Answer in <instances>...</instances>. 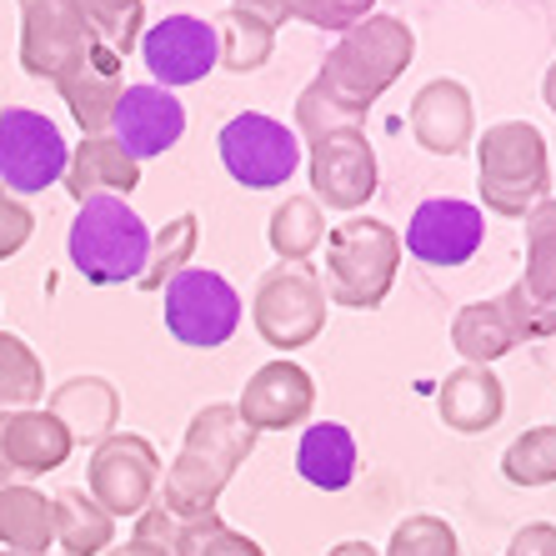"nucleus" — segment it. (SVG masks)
Returning a JSON list of instances; mask_svg holds the SVG:
<instances>
[{
  "label": "nucleus",
  "mask_w": 556,
  "mask_h": 556,
  "mask_svg": "<svg viewBox=\"0 0 556 556\" xmlns=\"http://www.w3.org/2000/svg\"><path fill=\"white\" fill-rule=\"evenodd\" d=\"M0 556H11V552H0Z\"/></svg>",
  "instance_id": "a18cd8bd"
},
{
  "label": "nucleus",
  "mask_w": 556,
  "mask_h": 556,
  "mask_svg": "<svg viewBox=\"0 0 556 556\" xmlns=\"http://www.w3.org/2000/svg\"><path fill=\"white\" fill-rule=\"evenodd\" d=\"M116 546V517L86 486L55 492V542L51 556H101Z\"/></svg>",
  "instance_id": "b1692460"
},
{
  "label": "nucleus",
  "mask_w": 556,
  "mask_h": 556,
  "mask_svg": "<svg viewBox=\"0 0 556 556\" xmlns=\"http://www.w3.org/2000/svg\"><path fill=\"white\" fill-rule=\"evenodd\" d=\"M542 96H546V105L556 111V61L546 65V80H542Z\"/></svg>",
  "instance_id": "c03bdc74"
},
{
  "label": "nucleus",
  "mask_w": 556,
  "mask_h": 556,
  "mask_svg": "<svg viewBox=\"0 0 556 556\" xmlns=\"http://www.w3.org/2000/svg\"><path fill=\"white\" fill-rule=\"evenodd\" d=\"M402 236L376 216H351L326 231V301L346 311H376L396 286Z\"/></svg>",
  "instance_id": "20e7f679"
},
{
  "label": "nucleus",
  "mask_w": 556,
  "mask_h": 556,
  "mask_svg": "<svg viewBox=\"0 0 556 556\" xmlns=\"http://www.w3.org/2000/svg\"><path fill=\"white\" fill-rule=\"evenodd\" d=\"M371 11H376V0H301L296 21H306V26H316V30H337L341 36V30H351Z\"/></svg>",
  "instance_id": "e433bc0d"
},
{
  "label": "nucleus",
  "mask_w": 556,
  "mask_h": 556,
  "mask_svg": "<svg viewBox=\"0 0 556 556\" xmlns=\"http://www.w3.org/2000/svg\"><path fill=\"white\" fill-rule=\"evenodd\" d=\"M155 486H161V456L146 437L111 431L105 441H96L91 466H86V492L111 517H141L155 502Z\"/></svg>",
  "instance_id": "9d476101"
},
{
  "label": "nucleus",
  "mask_w": 556,
  "mask_h": 556,
  "mask_svg": "<svg viewBox=\"0 0 556 556\" xmlns=\"http://www.w3.org/2000/svg\"><path fill=\"white\" fill-rule=\"evenodd\" d=\"M311 186H316V206L326 211H362L376 195V151L366 130H331L321 141H311Z\"/></svg>",
  "instance_id": "f8f14e48"
},
{
  "label": "nucleus",
  "mask_w": 556,
  "mask_h": 556,
  "mask_svg": "<svg viewBox=\"0 0 556 556\" xmlns=\"http://www.w3.org/2000/svg\"><path fill=\"white\" fill-rule=\"evenodd\" d=\"M121 55H111L96 40L91 51L80 55L71 71H61L55 76V91H61V101L71 105V116H76V126L86 130V136H105L111 130V116H116V101L121 91H126V76H121Z\"/></svg>",
  "instance_id": "a211bd4d"
},
{
  "label": "nucleus",
  "mask_w": 556,
  "mask_h": 556,
  "mask_svg": "<svg viewBox=\"0 0 556 556\" xmlns=\"http://www.w3.org/2000/svg\"><path fill=\"white\" fill-rule=\"evenodd\" d=\"M326 311H331L326 286L306 261L301 266H271L256 281V296H251V321H256L261 341L276 346L281 356H291L296 346H311L321 337Z\"/></svg>",
  "instance_id": "423d86ee"
},
{
  "label": "nucleus",
  "mask_w": 556,
  "mask_h": 556,
  "mask_svg": "<svg viewBox=\"0 0 556 556\" xmlns=\"http://www.w3.org/2000/svg\"><path fill=\"white\" fill-rule=\"evenodd\" d=\"M71 266L91 286H126L141 281L146 251H151V226L121 201V195H96L80 201L71 236H65Z\"/></svg>",
  "instance_id": "39448f33"
},
{
  "label": "nucleus",
  "mask_w": 556,
  "mask_h": 556,
  "mask_svg": "<svg viewBox=\"0 0 556 556\" xmlns=\"http://www.w3.org/2000/svg\"><path fill=\"white\" fill-rule=\"evenodd\" d=\"M65 191L80 201H96V195H121L126 201L136 186H141V161L126 155V146L105 130V136H86L80 146H71V161H65Z\"/></svg>",
  "instance_id": "aec40b11"
},
{
  "label": "nucleus",
  "mask_w": 556,
  "mask_h": 556,
  "mask_svg": "<svg viewBox=\"0 0 556 556\" xmlns=\"http://www.w3.org/2000/svg\"><path fill=\"white\" fill-rule=\"evenodd\" d=\"M96 46L76 0H21V65L26 76L51 80Z\"/></svg>",
  "instance_id": "9b49d317"
},
{
  "label": "nucleus",
  "mask_w": 556,
  "mask_h": 556,
  "mask_svg": "<svg viewBox=\"0 0 556 556\" xmlns=\"http://www.w3.org/2000/svg\"><path fill=\"white\" fill-rule=\"evenodd\" d=\"M527 271L521 286L531 296L556 301V195H546L536 211H527Z\"/></svg>",
  "instance_id": "7c9ffc66"
},
{
  "label": "nucleus",
  "mask_w": 556,
  "mask_h": 556,
  "mask_svg": "<svg viewBox=\"0 0 556 556\" xmlns=\"http://www.w3.org/2000/svg\"><path fill=\"white\" fill-rule=\"evenodd\" d=\"M326 556H381L376 546H366V542H341V546H331Z\"/></svg>",
  "instance_id": "37998d69"
},
{
  "label": "nucleus",
  "mask_w": 556,
  "mask_h": 556,
  "mask_svg": "<svg viewBox=\"0 0 556 556\" xmlns=\"http://www.w3.org/2000/svg\"><path fill=\"white\" fill-rule=\"evenodd\" d=\"M477 191L492 216L521 220L552 195V155L531 121H496L477 141Z\"/></svg>",
  "instance_id": "7ed1b4c3"
},
{
  "label": "nucleus",
  "mask_w": 556,
  "mask_h": 556,
  "mask_svg": "<svg viewBox=\"0 0 556 556\" xmlns=\"http://www.w3.org/2000/svg\"><path fill=\"white\" fill-rule=\"evenodd\" d=\"M266 241H271L281 266H301V261L326 241V216H321V206H316V195H286L281 206L271 211Z\"/></svg>",
  "instance_id": "cd10ccee"
},
{
  "label": "nucleus",
  "mask_w": 556,
  "mask_h": 556,
  "mask_svg": "<svg viewBox=\"0 0 556 556\" xmlns=\"http://www.w3.org/2000/svg\"><path fill=\"white\" fill-rule=\"evenodd\" d=\"M195 236H201V220L195 211H181L176 220L155 226L151 231V251H146V271H141V291H166L170 276H181L195 256Z\"/></svg>",
  "instance_id": "c85d7f7f"
},
{
  "label": "nucleus",
  "mask_w": 556,
  "mask_h": 556,
  "mask_svg": "<svg viewBox=\"0 0 556 556\" xmlns=\"http://www.w3.org/2000/svg\"><path fill=\"white\" fill-rule=\"evenodd\" d=\"M216 151L226 176L247 191H276L301 166V136L266 111H241L226 121L216 136Z\"/></svg>",
  "instance_id": "0eeeda50"
},
{
  "label": "nucleus",
  "mask_w": 556,
  "mask_h": 556,
  "mask_svg": "<svg viewBox=\"0 0 556 556\" xmlns=\"http://www.w3.org/2000/svg\"><path fill=\"white\" fill-rule=\"evenodd\" d=\"M105 556H170V552H166V546H155V542H141V536H130V542L111 546Z\"/></svg>",
  "instance_id": "79ce46f5"
},
{
  "label": "nucleus",
  "mask_w": 556,
  "mask_h": 556,
  "mask_svg": "<svg viewBox=\"0 0 556 556\" xmlns=\"http://www.w3.org/2000/svg\"><path fill=\"white\" fill-rule=\"evenodd\" d=\"M71 452H76V441L46 406L0 412V481L46 477V471L65 466Z\"/></svg>",
  "instance_id": "f3484780"
},
{
  "label": "nucleus",
  "mask_w": 556,
  "mask_h": 556,
  "mask_svg": "<svg viewBox=\"0 0 556 556\" xmlns=\"http://www.w3.org/2000/svg\"><path fill=\"white\" fill-rule=\"evenodd\" d=\"M502 477L511 486H552L556 481V427L521 431L502 452Z\"/></svg>",
  "instance_id": "473e14b6"
},
{
  "label": "nucleus",
  "mask_w": 556,
  "mask_h": 556,
  "mask_svg": "<svg viewBox=\"0 0 556 556\" xmlns=\"http://www.w3.org/2000/svg\"><path fill=\"white\" fill-rule=\"evenodd\" d=\"M486 241V216L477 201L431 195L406 220V251L421 266H466Z\"/></svg>",
  "instance_id": "4468645a"
},
{
  "label": "nucleus",
  "mask_w": 556,
  "mask_h": 556,
  "mask_svg": "<svg viewBox=\"0 0 556 556\" xmlns=\"http://www.w3.org/2000/svg\"><path fill=\"white\" fill-rule=\"evenodd\" d=\"M80 15L91 36L101 40L111 55L126 61L136 46H141V30H146V0H76Z\"/></svg>",
  "instance_id": "2f4dec72"
},
{
  "label": "nucleus",
  "mask_w": 556,
  "mask_h": 556,
  "mask_svg": "<svg viewBox=\"0 0 556 556\" xmlns=\"http://www.w3.org/2000/svg\"><path fill=\"white\" fill-rule=\"evenodd\" d=\"M71 146L61 126L46 111L30 105H5L0 111V191L5 195H36L65 176Z\"/></svg>",
  "instance_id": "1a4fd4ad"
},
{
  "label": "nucleus",
  "mask_w": 556,
  "mask_h": 556,
  "mask_svg": "<svg viewBox=\"0 0 556 556\" xmlns=\"http://www.w3.org/2000/svg\"><path fill=\"white\" fill-rule=\"evenodd\" d=\"M46 412L61 421L65 431H71V441L76 446H86V441H105L111 431H116L121 421V391L105 381V376H71V381H61V387L51 391V402H46Z\"/></svg>",
  "instance_id": "4be33fe9"
},
{
  "label": "nucleus",
  "mask_w": 556,
  "mask_h": 556,
  "mask_svg": "<svg viewBox=\"0 0 556 556\" xmlns=\"http://www.w3.org/2000/svg\"><path fill=\"white\" fill-rule=\"evenodd\" d=\"M55 542V496L30 481H0V546L11 556H51Z\"/></svg>",
  "instance_id": "5701e85b"
},
{
  "label": "nucleus",
  "mask_w": 556,
  "mask_h": 556,
  "mask_svg": "<svg viewBox=\"0 0 556 556\" xmlns=\"http://www.w3.org/2000/svg\"><path fill=\"white\" fill-rule=\"evenodd\" d=\"M211 556H266V552H261V542H251L247 531L226 527V531H220V542H216V552H211Z\"/></svg>",
  "instance_id": "a19ab883"
},
{
  "label": "nucleus",
  "mask_w": 556,
  "mask_h": 556,
  "mask_svg": "<svg viewBox=\"0 0 556 556\" xmlns=\"http://www.w3.org/2000/svg\"><path fill=\"white\" fill-rule=\"evenodd\" d=\"M412 55H416V30L406 26V21H396V15H376L371 11L366 21H356L351 30H341V40L326 51L316 80H321L326 91L337 96L346 111L366 116V111L402 80V71L412 65Z\"/></svg>",
  "instance_id": "f03ea898"
},
{
  "label": "nucleus",
  "mask_w": 556,
  "mask_h": 556,
  "mask_svg": "<svg viewBox=\"0 0 556 556\" xmlns=\"http://www.w3.org/2000/svg\"><path fill=\"white\" fill-rule=\"evenodd\" d=\"M387 556H462V542H456V531L441 517L416 511V517H406V521L391 527Z\"/></svg>",
  "instance_id": "f704fd0d"
},
{
  "label": "nucleus",
  "mask_w": 556,
  "mask_h": 556,
  "mask_svg": "<svg viewBox=\"0 0 556 556\" xmlns=\"http://www.w3.org/2000/svg\"><path fill=\"white\" fill-rule=\"evenodd\" d=\"M502 556H556V527L552 521H531L511 536V546Z\"/></svg>",
  "instance_id": "58836bf2"
},
{
  "label": "nucleus",
  "mask_w": 556,
  "mask_h": 556,
  "mask_svg": "<svg viewBox=\"0 0 556 556\" xmlns=\"http://www.w3.org/2000/svg\"><path fill=\"white\" fill-rule=\"evenodd\" d=\"M362 121L366 116L346 111L337 96L326 91L321 80H311L306 91L296 96V136L301 141H321V136H331V130H362Z\"/></svg>",
  "instance_id": "72a5a7b5"
},
{
  "label": "nucleus",
  "mask_w": 556,
  "mask_h": 556,
  "mask_svg": "<svg viewBox=\"0 0 556 556\" xmlns=\"http://www.w3.org/2000/svg\"><path fill=\"white\" fill-rule=\"evenodd\" d=\"M356 466H362V452H356V437H351L341 421H316V427L301 431L296 471L311 486L346 492L351 481H356Z\"/></svg>",
  "instance_id": "393cba45"
},
{
  "label": "nucleus",
  "mask_w": 556,
  "mask_h": 556,
  "mask_svg": "<svg viewBox=\"0 0 556 556\" xmlns=\"http://www.w3.org/2000/svg\"><path fill=\"white\" fill-rule=\"evenodd\" d=\"M141 61L151 71L155 86L166 91H181V86H195L216 71V26L201 21V15H166L155 26L141 30Z\"/></svg>",
  "instance_id": "ddd939ff"
},
{
  "label": "nucleus",
  "mask_w": 556,
  "mask_h": 556,
  "mask_svg": "<svg viewBox=\"0 0 556 556\" xmlns=\"http://www.w3.org/2000/svg\"><path fill=\"white\" fill-rule=\"evenodd\" d=\"M412 136L431 155H462L477 136V111L462 80H427L412 101Z\"/></svg>",
  "instance_id": "6ab92c4d"
},
{
  "label": "nucleus",
  "mask_w": 556,
  "mask_h": 556,
  "mask_svg": "<svg viewBox=\"0 0 556 556\" xmlns=\"http://www.w3.org/2000/svg\"><path fill=\"white\" fill-rule=\"evenodd\" d=\"M452 346L466 356V366H492L502 362L506 351H517V331H511V321H506L502 301H466L462 311H456L452 321Z\"/></svg>",
  "instance_id": "a878e982"
},
{
  "label": "nucleus",
  "mask_w": 556,
  "mask_h": 556,
  "mask_svg": "<svg viewBox=\"0 0 556 556\" xmlns=\"http://www.w3.org/2000/svg\"><path fill=\"white\" fill-rule=\"evenodd\" d=\"M437 412L441 421L462 437H477V431H492L506 412V387L492 366H456L437 391Z\"/></svg>",
  "instance_id": "412c9836"
},
{
  "label": "nucleus",
  "mask_w": 556,
  "mask_h": 556,
  "mask_svg": "<svg viewBox=\"0 0 556 556\" xmlns=\"http://www.w3.org/2000/svg\"><path fill=\"white\" fill-rule=\"evenodd\" d=\"M211 26H216V61H220V71L251 76V71H261V65L271 61V46H276V26H271V21H261V15L241 11V5H226Z\"/></svg>",
  "instance_id": "bb28decb"
},
{
  "label": "nucleus",
  "mask_w": 556,
  "mask_h": 556,
  "mask_svg": "<svg viewBox=\"0 0 556 556\" xmlns=\"http://www.w3.org/2000/svg\"><path fill=\"white\" fill-rule=\"evenodd\" d=\"M40 396H46L40 356L15 331H0V412H26Z\"/></svg>",
  "instance_id": "c756f323"
},
{
  "label": "nucleus",
  "mask_w": 556,
  "mask_h": 556,
  "mask_svg": "<svg viewBox=\"0 0 556 556\" xmlns=\"http://www.w3.org/2000/svg\"><path fill=\"white\" fill-rule=\"evenodd\" d=\"M231 5L261 15V21H271V26H286V21H296V5H301V0H231Z\"/></svg>",
  "instance_id": "ea45409f"
},
{
  "label": "nucleus",
  "mask_w": 556,
  "mask_h": 556,
  "mask_svg": "<svg viewBox=\"0 0 556 556\" xmlns=\"http://www.w3.org/2000/svg\"><path fill=\"white\" fill-rule=\"evenodd\" d=\"M30 231H36V216H30V206L21 201V195H5V191H0V261L15 256V251L26 247Z\"/></svg>",
  "instance_id": "4c0bfd02"
},
{
  "label": "nucleus",
  "mask_w": 556,
  "mask_h": 556,
  "mask_svg": "<svg viewBox=\"0 0 556 556\" xmlns=\"http://www.w3.org/2000/svg\"><path fill=\"white\" fill-rule=\"evenodd\" d=\"M241 326V296L211 266H186L166 281V331L191 351H216Z\"/></svg>",
  "instance_id": "6e6552de"
},
{
  "label": "nucleus",
  "mask_w": 556,
  "mask_h": 556,
  "mask_svg": "<svg viewBox=\"0 0 556 556\" xmlns=\"http://www.w3.org/2000/svg\"><path fill=\"white\" fill-rule=\"evenodd\" d=\"M496 301H502V311H506V321H511V331H517V341L556 337V301L531 296L521 281H511Z\"/></svg>",
  "instance_id": "c9c22d12"
},
{
  "label": "nucleus",
  "mask_w": 556,
  "mask_h": 556,
  "mask_svg": "<svg viewBox=\"0 0 556 556\" xmlns=\"http://www.w3.org/2000/svg\"><path fill=\"white\" fill-rule=\"evenodd\" d=\"M316 406V381H311L306 366H296L291 356H276L266 362L261 371L247 376V387H241V421L251 431H286V427H301Z\"/></svg>",
  "instance_id": "2eb2a0df"
},
{
  "label": "nucleus",
  "mask_w": 556,
  "mask_h": 556,
  "mask_svg": "<svg viewBox=\"0 0 556 556\" xmlns=\"http://www.w3.org/2000/svg\"><path fill=\"white\" fill-rule=\"evenodd\" d=\"M256 441L261 431H251L236 406H201L186 427V452H176V462L166 466V481L155 486V506L176 521L211 517L220 492L231 486L236 466H247V456L256 452Z\"/></svg>",
  "instance_id": "f257e3e1"
},
{
  "label": "nucleus",
  "mask_w": 556,
  "mask_h": 556,
  "mask_svg": "<svg viewBox=\"0 0 556 556\" xmlns=\"http://www.w3.org/2000/svg\"><path fill=\"white\" fill-rule=\"evenodd\" d=\"M111 136L126 146V155L136 161H151V155H166L170 146L186 136V105L176 101V91L141 80V86H126L116 101V116H111Z\"/></svg>",
  "instance_id": "dca6fc26"
}]
</instances>
